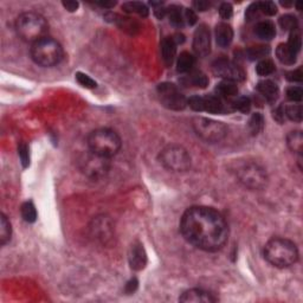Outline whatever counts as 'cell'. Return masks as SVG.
<instances>
[{
	"instance_id": "6da1fadb",
	"label": "cell",
	"mask_w": 303,
	"mask_h": 303,
	"mask_svg": "<svg viewBox=\"0 0 303 303\" xmlns=\"http://www.w3.org/2000/svg\"><path fill=\"white\" fill-rule=\"evenodd\" d=\"M180 231L190 244L207 252L222 249L230 233L223 214L206 206H193L186 210L180 222Z\"/></svg>"
},
{
	"instance_id": "7a4b0ae2",
	"label": "cell",
	"mask_w": 303,
	"mask_h": 303,
	"mask_svg": "<svg viewBox=\"0 0 303 303\" xmlns=\"http://www.w3.org/2000/svg\"><path fill=\"white\" fill-rule=\"evenodd\" d=\"M264 258L276 267H288L297 262L299 250L289 239L272 238L264 247Z\"/></svg>"
},
{
	"instance_id": "3957f363",
	"label": "cell",
	"mask_w": 303,
	"mask_h": 303,
	"mask_svg": "<svg viewBox=\"0 0 303 303\" xmlns=\"http://www.w3.org/2000/svg\"><path fill=\"white\" fill-rule=\"evenodd\" d=\"M49 24L42 15L37 12H24L16 20V32L21 40L26 43L39 42L48 34Z\"/></svg>"
},
{
	"instance_id": "277c9868",
	"label": "cell",
	"mask_w": 303,
	"mask_h": 303,
	"mask_svg": "<svg viewBox=\"0 0 303 303\" xmlns=\"http://www.w3.org/2000/svg\"><path fill=\"white\" fill-rule=\"evenodd\" d=\"M90 152L100 157L110 159L121 149V138L115 130L109 128H98L92 130L87 138Z\"/></svg>"
},
{
	"instance_id": "5b68a950",
	"label": "cell",
	"mask_w": 303,
	"mask_h": 303,
	"mask_svg": "<svg viewBox=\"0 0 303 303\" xmlns=\"http://www.w3.org/2000/svg\"><path fill=\"white\" fill-rule=\"evenodd\" d=\"M64 56L62 45L53 38L45 37L32 44L31 58L36 64L44 68H51L61 63Z\"/></svg>"
},
{
	"instance_id": "8992f818",
	"label": "cell",
	"mask_w": 303,
	"mask_h": 303,
	"mask_svg": "<svg viewBox=\"0 0 303 303\" xmlns=\"http://www.w3.org/2000/svg\"><path fill=\"white\" fill-rule=\"evenodd\" d=\"M234 174L243 186L252 191L263 190L269 181L266 170L252 161H245L237 165L234 168Z\"/></svg>"
},
{
	"instance_id": "52a82bcc",
	"label": "cell",
	"mask_w": 303,
	"mask_h": 303,
	"mask_svg": "<svg viewBox=\"0 0 303 303\" xmlns=\"http://www.w3.org/2000/svg\"><path fill=\"white\" fill-rule=\"evenodd\" d=\"M160 163L166 170L182 173L191 168V157L184 147L179 144H168L159 155Z\"/></svg>"
},
{
	"instance_id": "ba28073f",
	"label": "cell",
	"mask_w": 303,
	"mask_h": 303,
	"mask_svg": "<svg viewBox=\"0 0 303 303\" xmlns=\"http://www.w3.org/2000/svg\"><path fill=\"white\" fill-rule=\"evenodd\" d=\"M192 127L199 138L211 143H219L228 134L225 125L207 117H195L192 120Z\"/></svg>"
},
{
	"instance_id": "9c48e42d",
	"label": "cell",
	"mask_w": 303,
	"mask_h": 303,
	"mask_svg": "<svg viewBox=\"0 0 303 303\" xmlns=\"http://www.w3.org/2000/svg\"><path fill=\"white\" fill-rule=\"evenodd\" d=\"M81 171L91 179H100L105 177L109 171V159L88 152L83 154L78 160Z\"/></svg>"
},
{
	"instance_id": "30bf717a",
	"label": "cell",
	"mask_w": 303,
	"mask_h": 303,
	"mask_svg": "<svg viewBox=\"0 0 303 303\" xmlns=\"http://www.w3.org/2000/svg\"><path fill=\"white\" fill-rule=\"evenodd\" d=\"M158 94L163 107L171 110H184L187 106V100L179 91L174 84L161 83L158 87Z\"/></svg>"
},
{
	"instance_id": "8fae6325",
	"label": "cell",
	"mask_w": 303,
	"mask_h": 303,
	"mask_svg": "<svg viewBox=\"0 0 303 303\" xmlns=\"http://www.w3.org/2000/svg\"><path fill=\"white\" fill-rule=\"evenodd\" d=\"M212 71L215 76L225 81L239 82L245 78V73L239 65L228 58H218L212 64Z\"/></svg>"
},
{
	"instance_id": "7c38bea8",
	"label": "cell",
	"mask_w": 303,
	"mask_h": 303,
	"mask_svg": "<svg viewBox=\"0 0 303 303\" xmlns=\"http://www.w3.org/2000/svg\"><path fill=\"white\" fill-rule=\"evenodd\" d=\"M187 105L195 111H207L211 114H222L225 110L222 98L214 95L192 96L187 100Z\"/></svg>"
},
{
	"instance_id": "4fadbf2b",
	"label": "cell",
	"mask_w": 303,
	"mask_h": 303,
	"mask_svg": "<svg viewBox=\"0 0 303 303\" xmlns=\"http://www.w3.org/2000/svg\"><path fill=\"white\" fill-rule=\"evenodd\" d=\"M193 50L199 57H206L211 53V34L209 26L201 24L193 36Z\"/></svg>"
},
{
	"instance_id": "5bb4252c",
	"label": "cell",
	"mask_w": 303,
	"mask_h": 303,
	"mask_svg": "<svg viewBox=\"0 0 303 303\" xmlns=\"http://www.w3.org/2000/svg\"><path fill=\"white\" fill-rule=\"evenodd\" d=\"M91 232L102 243H109L114 237V229L107 217H97L91 226Z\"/></svg>"
},
{
	"instance_id": "9a60e30c",
	"label": "cell",
	"mask_w": 303,
	"mask_h": 303,
	"mask_svg": "<svg viewBox=\"0 0 303 303\" xmlns=\"http://www.w3.org/2000/svg\"><path fill=\"white\" fill-rule=\"evenodd\" d=\"M180 302L185 303H212L217 301V299L214 297V295L209 291L203 290V289H190V290L185 291L181 296L179 297Z\"/></svg>"
},
{
	"instance_id": "2e32d148",
	"label": "cell",
	"mask_w": 303,
	"mask_h": 303,
	"mask_svg": "<svg viewBox=\"0 0 303 303\" xmlns=\"http://www.w3.org/2000/svg\"><path fill=\"white\" fill-rule=\"evenodd\" d=\"M128 259H129V266L133 270H135V271L143 270L147 264V253L143 249V245L140 244V243L133 244L129 250Z\"/></svg>"
},
{
	"instance_id": "e0dca14e",
	"label": "cell",
	"mask_w": 303,
	"mask_h": 303,
	"mask_svg": "<svg viewBox=\"0 0 303 303\" xmlns=\"http://www.w3.org/2000/svg\"><path fill=\"white\" fill-rule=\"evenodd\" d=\"M215 42L222 48H228L233 39V30L226 23H219L215 26Z\"/></svg>"
},
{
	"instance_id": "ac0fdd59",
	"label": "cell",
	"mask_w": 303,
	"mask_h": 303,
	"mask_svg": "<svg viewBox=\"0 0 303 303\" xmlns=\"http://www.w3.org/2000/svg\"><path fill=\"white\" fill-rule=\"evenodd\" d=\"M177 54V44L172 37L163 38L161 42V57L162 61L167 67H171L176 59Z\"/></svg>"
},
{
	"instance_id": "d6986e66",
	"label": "cell",
	"mask_w": 303,
	"mask_h": 303,
	"mask_svg": "<svg viewBox=\"0 0 303 303\" xmlns=\"http://www.w3.org/2000/svg\"><path fill=\"white\" fill-rule=\"evenodd\" d=\"M257 90L259 94L263 95L264 98L269 101V102H275L277 100L278 94H280L277 84L270 80L259 82L257 84Z\"/></svg>"
},
{
	"instance_id": "ffe728a7",
	"label": "cell",
	"mask_w": 303,
	"mask_h": 303,
	"mask_svg": "<svg viewBox=\"0 0 303 303\" xmlns=\"http://www.w3.org/2000/svg\"><path fill=\"white\" fill-rule=\"evenodd\" d=\"M215 92L219 98H231L238 94V87L236 82L223 80L215 87Z\"/></svg>"
},
{
	"instance_id": "44dd1931",
	"label": "cell",
	"mask_w": 303,
	"mask_h": 303,
	"mask_svg": "<svg viewBox=\"0 0 303 303\" xmlns=\"http://www.w3.org/2000/svg\"><path fill=\"white\" fill-rule=\"evenodd\" d=\"M255 35L263 40H270L276 36V27L269 20L259 21L255 26Z\"/></svg>"
},
{
	"instance_id": "7402d4cb",
	"label": "cell",
	"mask_w": 303,
	"mask_h": 303,
	"mask_svg": "<svg viewBox=\"0 0 303 303\" xmlns=\"http://www.w3.org/2000/svg\"><path fill=\"white\" fill-rule=\"evenodd\" d=\"M286 144L288 148L295 154L302 155L303 152V135L301 130H294L286 135Z\"/></svg>"
},
{
	"instance_id": "603a6c76",
	"label": "cell",
	"mask_w": 303,
	"mask_h": 303,
	"mask_svg": "<svg viewBox=\"0 0 303 303\" xmlns=\"http://www.w3.org/2000/svg\"><path fill=\"white\" fill-rule=\"evenodd\" d=\"M196 64V58L192 53L184 51V53H180L178 57V61H177V70L178 72L185 73L192 70V68Z\"/></svg>"
},
{
	"instance_id": "cb8c5ba5",
	"label": "cell",
	"mask_w": 303,
	"mask_h": 303,
	"mask_svg": "<svg viewBox=\"0 0 303 303\" xmlns=\"http://www.w3.org/2000/svg\"><path fill=\"white\" fill-rule=\"evenodd\" d=\"M276 56L281 63L285 65H293L296 62V56L286 44H280L276 49Z\"/></svg>"
},
{
	"instance_id": "d4e9b609",
	"label": "cell",
	"mask_w": 303,
	"mask_h": 303,
	"mask_svg": "<svg viewBox=\"0 0 303 303\" xmlns=\"http://www.w3.org/2000/svg\"><path fill=\"white\" fill-rule=\"evenodd\" d=\"M122 10L127 13H136L141 17H147L149 13L148 7L140 1H128L122 5Z\"/></svg>"
},
{
	"instance_id": "484cf974",
	"label": "cell",
	"mask_w": 303,
	"mask_h": 303,
	"mask_svg": "<svg viewBox=\"0 0 303 303\" xmlns=\"http://www.w3.org/2000/svg\"><path fill=\"white\" fill-rule=\"evenodd\" d=\"M12 236V228L10 220L4 214L0 215V244L5 245L10 242Z\"/></svg>"
},
{
	"instance_id": "4316f807",
	"label": "cell",
	"mask_w": 303,
	"mask_h": 303,
	"mask_svg": "<svg viewBox=\"0 0 303 303\" xmlns=\"http://www.w3.org/2000/svg\"><path fill=\"white\" fill-rule=\"evenodd\" d=\"M168 18H170V23L174 27H184L185 25V17L182 13L181 7L173 5L168 9Z\"/></svg>"
},
{
	"instance_id": "83f0119b",
	"label": "cell",
	"mask_w": 303,
	"mask_h": 303,
	"mask_svg": "<svg viewBox=\"0 0 303 303\" xmlns=\"http://www.w3.org/2000/svg\"><path fill=\"white\" fill-rule=\"evenodd\" d=\"M270 53V48L267 45H257L251 46L247 50V56L250 61H256V59L264 58Z\"/></svg>"
},
{
	"instance_id": "f1b7e54d",
	"label": "cell",
	"mask_w": 303,
	"mask_h": 303,
	"mask_svg": "<svg viewBox=\"0 0 303 303\" xmlns=\"http://www.w3.org/2000/svg\"><path fill=\"white\" fill-rule=\"evenodd\" d=\"M187 83L191 86L196 87V88H206L209 86V78L204 72L201 71H193L187 77Z\"/></svg>"
},
{
	"instance_id": "f546056e",
	"label": "cell",
	"mask_w": 303,
	"mask_h": 303,
	"mask_svg": "<svg viewBox=\"0 0 303 303\" xmlns=\"http://www.w3.org/2000/svg\"><path fill=\"white\" fill-rule=\"evenodd\" d=\"M20 214L26 223H35L37 219V210L32 201H26L21 205Z\"/></svg>"
},
{
	"instance_id": "4dcf8cb0",
	"label": "cell",
	"mask_w": 303,
	"mask_h": 303,
	"mask_svg": "<svg viewBox=\"0 0 303 303\" xmlns=\"http://www.w3.org/2000/svg\"><path fill=\"white\" fill-rule=\"evenodd\" d=\"M264 128V117L259 113L252 114L249 120V129L252 135H257Z\"/></svg>"
},
{
	"instance_id": "1f68e13d",
	"label": "cell",
	"mask_w": 303,
	"mask_h": 303,
	"mask_svg": "<svg viewBox=\"0 0 303 303\" xmlns=\"http://www.w3.org/2000/svg\"><path fill=\"white\" fill-rule=\"evenodd\" d=\"M280 26L283 31H296L299 26V21L293 15H285L280 18Z\"/></svg>"
},
{
	"instance_id": "d6a6232c",
	"label": "cell",
	"mask_w": 303,
	"mask_h": 303,
	"mask_svg": "<svg viewBox=\"0 0 303 303\" xmlns=\"http://www.w3.org/2000/svg\"><path fill=\"white\" fill-rule=\"evenodd\" d=\"M285 115L289 120L294 122L302 121V106L301 105H291L285 107Z\"/></svg>"
},
{
	"instance_id": "836d02e7",
	"label": "cell",
	"mask_w": 303,
	"mask_h": 303,
	"mask_svg": "<svg viewBox=\"0 0 303 303\" xmlns=\"http://www.w3.org/2000/svg\"><path fill=\"white\" fill-rule=\"evenodd\" d=\"M275 64L271 59H262L261 62L258 63L257 67H256V72L258 73L259 76H269L271 75L272 72L275 71Z\"/></svg>"
},
{
	"instance_id": "e575fe53",
	"label": "cell",
	"mask_w": 303,
	"mask_h": 303,
	"mask_svg": "<svg viewBox=\"0 0 303 303\" xmlns=\"http://www.w3.org/2000/svg\"><path fill=\"white\" fill-rule=\"evenodd\" d=\"M286 46L290 49L291 51L295 54H297L301 50V46H302V39H301V35L300 32L297 31H293L290 32V36H289V40L286 43Z\"/></svg>"
},
{
	"instance_id": "d590c367",
	"label": "cell",
	"mask_w": 303,
	"mask_h": 303,
	"mask_svg": "<svg viewBox=\"0 0 303 303\" xmlns=\"http://www.w3.org/2000/svg\"><path fill=\"white\" fill-rule=\"evenodd\" d=\"M251 105H252V103H251V100L247 96H241L232 102V107H233V109H236V110L244 114L249 113L251 109Z\"/></svg>"
},
{
	"instance_id": "8d00e7d4",
	"label": "cell",
	"mask_w": 303,
	"mask_h": 303,
	"mask_svg": "<svg viewBox=\"0 0 303 303\" xmlns=\"http://www.w3.org/2000/svg\"><path fill=\"white\" fill-rule=\"evenodd\" d=\"M76 80H77L78 83L81 84L82 87L88 89H94L96 88V82L92 80L91 77L83 72H77L76 73Z\"/></svg>"
},
{
	"instance_id": "74e56055",
	"label": "cell",
	"mask_w": 303,
	"mask_h": 303,
	"mask_svg": "<svg viewBox=\"0 0 303 303\" xmlns=\"http://www.w3.org/2000/svg\"><path fill=\"white\" fill-rule=\"evenodd\" d=\"M286 98L291 102H301L303 97V91L302 88L300 87H290V88L286 89Z\"/></svg>"
},
{
	"instance_id": "f35d334b",
	"label": "cell",
	"mask_w": 303,
	"mask_h": 303,
	"mask_svg": "<svg viewBox=\"0 0 303 303\" xmlns=\"http://www.w3.org/2000/svg\"><path fill=\"white\" fill-rule=\"evenodd\" d=\"M259 11L267 16H275L277 13V6L274 1H261L258 2Z\"/></svg>"
},
{
	"instance_id": "ab89813d",
	"label": "cell",
	"mask_w": 303,
	"mask_h": 303,
	"mask_svg": "<svg viewBox=\"0 0 303 303\" xmlns=\"http://www.w3.org/2000/svg\"><path fill=\"white\" fill-rule=\"evenodd\" d=\"M18 153L19 158H20L21 163H23L24 167H27L30 165V154H29V147L25 143H21L18 147Z\"/></svg>"
},
{
	"instance_id": "60d3db41",
	"label": "cell",
	"mask_w": 303,
	"mask_h": 303,
	"mask_svg": "<svg viewBox=\"0 0 303 303\" xmlns=\"http://www.w3.org/2000/svg\"><path fill=\"white\" fill-rule=\"evenodd\" d=\"M219 15L223 19H230L233 15V7L229 2H223L219 6Z\"/></svg>"
},
{
	"instance_id": "b9f144b4",
	"label": "cell",
	"mask_w": 303,
	"mask_h": 303,
	"mask_svg": "<svg viewBox=\"0 0 303 303\" xmlns=\"http://www.w3.org/2000/svg\"><path fill=\"white\" fill-rule=\"evenodd\" d=\"M285 77L289 82L300 83V82L302 81V70L295 69V70H291V71H288L285 73Z\"/></svg>"
},
{
	"instance_id": "7bdbcfd3",
	"label": "cell",
	"mask_w": 303,
	"mask_h": 303,
	"mask_svg": "<svg viewBox=\"0 0 303 303\" xmlns=\"http://www.w3.org/2000/svg\"><path fill=\"white\" fill-rule=\"evenodd\" d=\"M259 12H261V11H259L258 2H256V4L250 5V6L248 7L247 13H245V17H247L248 20L251 21V20H252V19H255V18L258 17V13Z\"/></svg>"
},
{
	"instance_id": "ee69618b",
	"label": "cell",
	"mask_w": 303,
	"mask_h": 303,
	"mask_svg": "<svg viewBox=\"0 0 303 303\" xmlns=\"http://www.w3.org/2000/svg\"><path fill=\"white\" fill-rule=\"evenodd\" d=\"M184 17H185V20H186L187 24H190V25H195L196 21H198L196 13L195 12V10H192V9L185 10Z\"/></svg>"
},
{
	"instance_id": "f6af8a7d",
	"label": "cell",
	"mask_w": 303,
	"mask_h": 303,
	"mask_svg": "<svg viewBox=\"0 0 303 303\" xmlns=\"http://www.w3.org/2000/svg\"><path fill=\"white\" fill-rule=\"evenodd\" d=\"M193 7L196 11H206L210 9V2L205 0H196V1H193Z\"/></svg>"
},
{
	"instance_id": "bcb514c9",
	"label": "cell",
	"mask_w": 303,
	"mask_h": 303,
	"mask_svg": "<svg viewBox=\"0 0 303 303\" xmlns=\"http://www.w3.org/2000/svg\"><path fill=\"white\" fill-rule=\"evenodd\" d=\"M62 5L64 6L65 10H68L69 12H75L76 10L78 9V2L77 1H72V0H68V1H63Z\"/></svg>"
},
{
	"instance_id": "7dc6e473",
	"label": "cell",
	"mask_w": 303,
	"mask_h": 303,
	"mask_svg": "<svg viewBox=\"0 0 303 303\" xmlns=\"http://www.w3.org/2000/svg\"><path fill=\"white\" fill-rule=\"evenodd\" d=\"M138 285H139L138 280H136V278H133V280H130L129 282L125 285V291H127L128 294H133L134 291L138 289Z\"/></svg>"
},
{
	"instance_id": "c3c4849f",
	"label": "cell",
	"mask_w": 303,
	"mask_h": 303,
	"mask_svg": "<svg viewBox=\"0 0 303 303\" xmlns=\"http://www.w3.org/2000/svg\"><path fill=\"white\" fill-rule=\"evenodd\" d=\"M167 12H168V10L165 9V7H162V5H160V6H157L154 9V15L158 19L165 18V16L167 15Z\"/></svg>"
},
{
	"instance_id": "681fc988",
	"label": "cell",
	"mask_w": 303,
	"mask_h": 303,
	"mask_svg": "<svg viewBox=\"0 0 303 303\" xmlns=\"http://www.w3.org/2000/svg\"><path fill=\"white\" fill-rule=\"evenodd\" d=\"M274 117L277 120L278 122H283V120H285V108H283V107L277 108L276 110H275V113H274Z\"/></svg>"
},
{
	"instance_id": "f907efd6",
	"label": "cell",
	"mask_w": 303,
	"mask_h": 303,
	"mask_svg": "<svg viewBox=\"0 0 303 303\" xmlns=\"http://www.w3.org/2000/svg\"><path fill=\"white\" fill-rule=\"evenodd\" d=\"M96 5L98 6L103 7V9H111L116 5L115 1H101V2H96Z\"/></svg>"
},
{
	"instance_id": "816d5d0a",
	"label": "cell",
	"mask_w": 303,
	"mask_h": 303,
	"mask_svg": "<svg viewBox=\"0 0 303 303\" xmlns=\"http://www.w3.org/2000/svg\"><path fill=\"white\" fill-rule=\"evenodd\" d=\"M173 38V40L176 42V44H179V43H184L185 42V37L184 35H180V34H177L176 36L172 37Z\"/></svg>"
},
{
	"instance_id": "f5cc1de1",
	"label": "cell",
	"mask_w": 303,
	"mask_h": 303,
	"mask_svg": "<svg viewBox=\"0 0 303 303\" xmlns=\"http://www.w3.org/2000/svg\"><path fill=\"white\" fill-rule=\"evenodd\" d=\"M281 5H283V6H285V7H289V6H291V2H281Z\"/></svg>"
}]
</instances>
